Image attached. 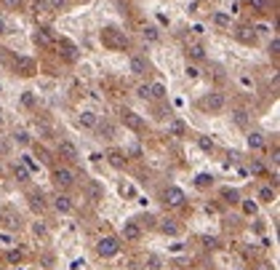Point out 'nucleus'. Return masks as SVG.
I'll use <instances>...</instances> for the list:
<instances>
[{
    "label": "nucleus",
    "instance_id": "f257e3e1",
    "mask_svg": "<svg viewBox=\"0 0 280 270\" xmlns=\"http://www.w3.org/2000/svg\"><path fill=\"white\" fill-rule=\"evenodd\" d=\"M118 252H120V238H115V236L99 238V243H96V254H99V257L110 260V257H118Z\"/></svg>",
    "mask_w": 280,
    "mask_h": 270
},
{
    "label": "nucleus",
    "instance_id": "f03ea898",
    "mask_svg": "<svg viewBox=\"0 0 280 270\" xmlns=\"http://www.w3.org/2000/svg\"><path fill=\"white\" fill-rule=\"evenodd\" d=\"M51 177H54V185L62 187V190H67V187L75 185V171L69 169V166H56Z\"/></svg>",
    "mask_w": 280,
    "mask_h": 270
},
{
    "label": "nucleus",
    "instance_id": "7ed1b4c3",
    "mask_svg": "<svg viewBox=\"0 0 280 270\" xmlns=\"http://www.w3.org/2000/svg\"><path fill=\"white\" fill-rule=\"evenodd\" d=\"M163 201L171 209H179L184 204V190H179V187H166V190H163Z\"/></svg>",
    "mask_w": 280,
    "mask_h": 270
},
{
    "label": "nucleus",
    "instance_id": "20e7f679",
    "mask_svg": "<svg viewBox=\"0 0 280 270\" xmlns=\"http://www.w3.org/2000/svg\"><path fill=\"white\" fill-rule=\"evenodd\" d=\"M206 110H214V112H219V110H224V104H227V99H224V94H219V91H211L208 97L200 102Z\"/></svg>",
    "mask_w": 280,
    "mask_h": 270
},
{
    "label": "nucleus",
    "instance_id": "39448f33",
    "mask_svg": "<svg viewBox=\"0 0 280 270\" xmlns=\"http://www.w3.org/2000/svg\"><path fill=\"white\" fill-rule=\"evenodd\" d=\"M56 152H59V158H67V161H78V158H80L78 147L69 142V139H59V145H56Z\"/></svg>",
    "mask_w": 280,
    "mask_h": 270
},
{
    "label": "nucleus",
    "instance_id": "423d86ee",
    "mask_svg": "<svg viewBox=\"0 0 280 270\" xmlns=\"http://www.w3.org/2000/svg\"><path fill=\"white\" fill-rule=\"evenodd\" d=\"M59 214H72V209H75V204H72V198L69 195H64V193H56L54 195V204H51Z\"/></svg>",
    "mask_w": 280,
    "mask_h": 270
},
{
    "label": "nucleus",
    "instance_id": "0eeeda50",
    "mask_svg": "<svg viewBox=\"0 0 280 270\" xmlns=\"http://www.w3.org/2000/svg\"><path fill=\"white\" fill-rule=\"evenodd\" d=\"M32 40L38 43V46H45V49H48V46H54V43H56L54 32H51L48 27H38V30H35V35H32Z\"/></svg>",
    "mask_w": 280,
    "mask_h": 270
},
{
    "label": "nucleus",
    "instance_id": "6e6552de",
    "mask_svg": "<svg viewBox=\"0 0 280 270\" xmlns=\"http://www.w3.org/2000/svg\"><path fill=\"white\" fill-rule=\"evenodd\" d=\"M120 236H123V241H128V243H134V241H139V238H142V228H139L136 222H125V225H123V233H120Z\"/></svg>",
    "mask_w": 280,
    "mask_h": 270
},
{
    "label": "nucleus",
    "instance_id": "1a4fd4ad",
    "mask_svg": "<svg viewBox=\"0 0 280 270\" xmlns=\"http://www.w3.org/2000/svg\"><path fill=\"white\" fill-rule=\"evenodd\" d=\"M123 121H125L128 128H134V131H142V128H144V121L139 118L136 112H131V110H123Z\"/></svg>",
    "mask_w": 280,
    "mask_h": 270
},
{
    "label": "nucleus",
    "instance_id": "9d476101",
    "mask_svg": "<svg viewBox=\"0 0 280 270\" xmlns=\"http://www.w3.org/2000/svg\"><path fill=\"white\" fill-rule=\"evenodd\" d=\"M96 131H99L104 139H115L118 128H115V123H112V121H99V123H96Z\"/></svg>",
    "mask_w": 280,
    "mask_h": 270
},
{
    "label": "nucleus",
    "instance_id": "9b49d317",
    "mask_svg": "<svg viewBox=\"0 0 280 270\" xmlns=\"http://www.w3.org/2000/svg\"><path fill=\"white\" fill-rule=\"evenodd\" d=\"M187 56L195 59V62H203L206 59V49H203L200 43H190V46H187Z\"/></svg>",
    "mask_w": 280,
    "mask_h": 270
},
{
    "label": "nucleus",
    "instance_id": "f8f14e48",
    "mask_svg": "<svg viewBox=\"0 0 280 270\" xmlns=\"http://www.w3.org/2000/svg\"><path fill=\"white\" fill-rule=\"evenodd\" d=\"M107 161H110L112 169H123V166H125V155H123L120 150H110V152H107Z\"/></svg>",
    "mask_w": 280,
    "mask_h": 270
},
{
    "label": "nucleus",
    "instance_id": "ddd939ff",
    "mask_svg": "<svg viewBox=\"0 0 280 270\" xmlns=\"http://www.w3.org/2000/svg\"><path fill=\"white\" fill-rule=\"evenodd\" d=\"M78 123H80V126H86V128H96L99 118H96V112H91V110H86V112H80V118H78Z\"/></svg>",
    "mask_w": 280,
    "mask_h": 270
},
{
    "label": "nucleus",
    "instance_id": "4468645a",
    "mask_svg": "<svg viewBox=\"0 0 280 270\" xmlns=\"http://www.w3.org/2000/svg\"><path fill=\"white\" fill-rule=\"evenodd\" d=\"M179 225H176V222H173V219H163L160 222V233H163V236H179Z\"/></svg>",
    "mask_w": 280,
    "mask_h": 270
},
{
    "label": "nucleus",
    "instance_id": "2eb2a0df",
    "mask_svg": "<svg viewBox=\"0 0 280 270\" xmlns=\"http://www.w3.org/2000/svg\"><path fill=\"white\" fill-rule=\"evenodd\" d=\"M248 147L251 150H264V137L259 131H251L248 134Z\"/></svg>",
    "mask_w": 280,
    "mask_h": 270
},
{
    "label": "nucleus",
    "instance_id": "dca6fc26",
    "mask_svg": "<svg viewBox=\"0 0 280 270\" xmlns=\"http://www.w3.org/2000/svg\"><path fill=\"white\" fill-rule=\"evenodd\" d=\"M30 174H32V171L24 166V163H14V177H16L19 182H27V179H30Z\"/></svg>",
    "mask_w": 280,
    "mask_h": 270
},
{
    "label": "nucleus",
    "instance_id": "f3484780",
    "mask_svg": "<svg viewBox=\"0 0 280 270\" xmlns=\"http://www.w3.org/2000/svg\"><path fill=\"white\" fill-rule=\"evenodd\" d=\"M131 73L134 75H144L147 73V62L142 59V56H134V59H131Z\"/></svg>",
    "mask_w": 280,
    "mask_h": 270
},
{
    "label": "nucleus",
    "instance_id": "a211bd4d",
    "mask_svg": "<svg viewBox=\"0 0 280 270\" xmlns=\"http://www.w3.org/2000/svg\"><path fill=\"white\" fill-rule=\"evenodd\" d=\"M235 35H238L243 43H253V40H256V32H253L251 27H240V30H235Z\"/></svg>",
    "mask_w": 280,
    "mask_h": 270
},
{
    "label": "nucleus",
    "instance_id": "6ab92c4d",
    "mask_svg": "<svg viewBox=\"0 0 280 270\" xmlns=\"http://www.w3.org/2000/svg\"><path fill=\"white\" fill-rule=\"evenodd\" d=\"M259 201L262 204H272L275 201V187H262V190H259Z\"/></svg>",
    "mask_w": 280,
    "mask_h": 270
},
{
    "label": "nucleus",
    "instance_id": "aec40b11",
    "mask_svg": "<svg viewBox=\"0 0 280 270\" xmlns=\"http://www.w3.org/2000/svg\"><path fill=\"white\" fill-rule=\"evenodd\" d=\"M30 206H32L35 211H43V209H45L43 195H40V193H30Z\"/></svg>",
    "mask_w": 280,
    "mask_h": 270
},
{
    "label": "nucleus",
    "instance_id": "412c9836",
    "mask_svg": "<svg viewBox=\"0 0 280 270\" xmlns=\"http://www.w3.org/2000/svg\"><path fill=\"white\" fill-rule=\"evenodd\" d=\"M256 211H259V204L256 201H243V214L246 217H256Z\"/></svg>",
    "mask_w": 280,
    "mask_h": 270
},
{
    "label": "nucleus",
    "instance_id": "4be33fe9",
    "mask_svg": "<svg viewBox=\"0 0 280 270\" xmlns=\"http://www.w3.org/2000/svg\"><path fill=\"white\" fill-rule=\"evenodd\" d=\"M136 97H139V99H152V86H149V83H142V86L136 88Z\"/></svg>",
    "mask_w": 280,
    "mask_h": 270
},
{
    "label": "nucleus",
    "instance_id": "5701e85b",
    "mask_svg": "<svg viewBox=\"0 0 280 270\" xmlns=\"http://www.w3.org/2000/svg\"><path fill=\"white\" fill-rule=\"evenodd\" d=\"M32 233H35L38 238H48V228H45V222H35V225H32Z\"/></svg>",
    "mask_w": 280,
    "mask_h": 270
},
{
    "label": "nucleus",
    "instance_id": "b1692460",
    "mask_svg": "<svg viewBox=\"0 0 280 270\" xmlns=\"http://www.w3.org/2000/svg\"><path fill=\"white\" fill-rule=\"evenodd\" d=\"M0 222H3L8 230H16L19 228V217H14V214H3V219H0Z\"/></svg>",
    "mask_w": 280,
    "mask_h": 270
},
{
    "label": "nucleus",
    "instance_id": "393cba45",
    "mask_svg": "<svg viewBox=\"0 0 280 270\" xmlns=\"http://www.w3.org/2000/svg\"><path fill=\"white\" fill-rule=\"evenodd\" d=\"M6 260H8L11 265H19V262H21V252H19V249H11V252L6 254Z\"/></svg>",
    "mask_w": 280,
    "mask_h": 270
},
{
    "label": "nucleus",
    "instance_id": "a878e982",
    "mask_svg": "<svg viewBox=\"0 0 280 270\" xmlns=\"http://www.w3.org/2000/svg\"><path fill=\"white\" fill-rule=\"evenodd\" d=\"M211 182H214L211 174H197V187H211Z\"/></svg>",
    "mask_w": 280,
    "mask_h": 270
},
{
    "label": "nucleus",
    "instance_id": "bb28decb",
    "mask_svg": "<svg viewBox=\"0 0 280 270\" xmlns=\"http://www.w3.org/2000/svg\"><path fill=\"white\" fill-rule=\"evenodd\" d=\"M21 6V0H0V8H6V11H16Z\"/></svg>",
    "mask_w": 280,
    "mask_h": 270
},
{
    "label": "nucleus",
    "instance_id": "cd10ccee",
    "mask_svg": "<svg viewBox=\"0 0 280 270\" xmlns=\"http://www.w3.org/2000/svg\"><path fill=\"white\" fill-rule=\"evenodd\" d=\"M197 145H200V150L211 152V150H214V139H211V137H200V139H197Z\"/></svg>",
    "mask_w": 280,
    "mask_h": 270
},
{
    "label": "nucleus",
    "instance_id": "c85d7f7f",
    "mask_svg": "<svg viewBox=\"0 0 280 270\" xmlns=\"http://www.w3.org/2000/svg\"><path fill=\"white\" fill-rule=\"evenodd\" d=\"M214 21H216V27H224V30L230 27V16H227V14H216Z\"/></svg>",
    "mask_w": 280,
    "mask_h": 270
},
{
    "label": "nucleus",
    "instance_id": "c756f323",
    "mask_svg": "<svg viewBox=\"0 0 280 270\" xmlns=\"http://www.w3.org/2000/svg\"><path fill=\"white\" fill-rule=\"evenodd\" d=\"M142 35H144L147 40H158V38H160V35H158V30H155V27H144V30H142Z\"/></svg>",
    "mask_w": 280,
    "mask_h": 270
},
{
    "label": "nucleus",
    "instance_id": "7c9ffc66",
    "mask_svg": "<svg viewBox=\"0 0 280 270\" xmlns=\"http://www.w3.org/2000/svg\"><path fill=\"white\" fill-rule=\"evenodd\" d=\"M248 3H251L256 11H267V8H270V0H248Z\"/></svg>",
    "mask_w": 280,
    "mask_h": 270
},
{
    "label": "nucleus",
    "instance_id": "2f4dec72",
    "mask_svg": "<svg viewBox=\"0 0 280 270\" xmlns=\"http://www.w3.org/2000/svg\"><path fill=\"white\" fill-rule=\"evenodd\" d=\"M14 139H16L19 145H30V134H27V131H16Z\"/></svg>",
    "mask_w": 280,
    "mask_h": 270
},
{
    "label": "nucleus",
    "instance_id": "473e14b6",
    "mask_svg": "<svg viewBox=\"0 0 280 270\" xmlns=\"http://www.w3.org/2000/svg\"><path fill=\"white\" fill-rule=\"evenodd\" d=\"M160 97H166V88L160 83H152V99H160Z\"/></svg>",
    "mask_w": 280,
    "mask_h": 270
},
{
    "label": "nucleus",
    "instance_id": "72a5a7b5",
    "mask_svg": "<svg viewBox=\"0 0 280 270\" xmlns=\"http://www.w3.org/2000/svg\"><path fill=\"white\" fill-rule=\"evenodd\" d=\"M45 3H48V8H51V11H59V8H64L67 0H45Z\"/></svg>",
    "mask_w": 280,
    "mask_h": 270
},
{
    "label": "nucleus",
    "instance_id": "f704fd0d",
    "mask_svg": "<svg viewBox=\"0 0 280 270\" xmlns=\"http://www.w3.org/2000/svg\"><path fill=\"white\" fill-rule=\"evenodd\" d=\"M224 198H227L230 204H240V201H238V193H235V190H230V187L224 190Z\"/></svg>",
    "mask_w": 280,
    "mask_h": 270
},
{
    "label": "nucleus",
    "instance_id": "c9c22d12",
    "mask_svg": "<svg viewBox=\"0 0 280 270\" xmlns=\"http://www.w3.org/2000/svg\"><path fill=\"white\" fill-rule=\"evenodd\" d=\"M16 64H19L21 70H24V75H30V70H32V62H30V59H19Z\"/></svg>",
    "mask_w": 280,
    "mask_h": 270
},
{
    "label": "nucleus",
    "instance_id": "e433bc0d",
    "mask_svg": "<svg viewBox=\"0 0 280 270\" xmlns=\"http://www.w3.org/2000/svg\"><path fill=\"white\" fill-rule=\"evenodd\" d=\"M21 102H24L27 107H32V104H35V97H32V91H24V97H21Z\"/></svg>",
    "mask_w": 280,
    "mask_h": 270
},
{
    "label": "nucleus",
    "instance_id": "4c0bfd02",
    "mask_svg": "<svg viewBox=\"0 0 280 270\" xmlns=\"http://www.w3.org/2000/svg\"><path fill=\"white\" fill-rule=\"evenodd\" d=\"M277 51H280V40H277V38H272V43H270V54H272V56H277Z\"/></svg>",
    "mask_w": 280,
    "mask_h": 270
},
{
    "label": "nucleus",
    "instance_id": "58836bf2",
    "mask_svg": "<svg viewBox=\"0 0 280 270\" xmlns=\"http://www.w3.org/2000/svg\"><path fill=\"white\" fill-rule=\"evenodd\" d=\"M38 131L43 134V139H48V137H51V128H48V126H43V123L38 126Z\"/></svg>",
    "mask_w": 280,
    "mask_h": 270
},
{
    "label": "nucleus",
    "instance_id": "ea45409f",
    "mask_svg": "<svg viewBox=\"0 0 280 270\" xmlns=\"http://www.w3.org/2000/svg\"><path fill=\"white\" fill-rule=\"evenodd\" d=\"M187 75H190V78H197V75H200V70H197V67H187Z\"/></svg>",
    "mask_w": 280,
    "mask_h": 270
},
{
    "label": "nucleus",
    "instance_id": "a19ab883",
    "mask_svg": "<svg viewBox=\"0 0 280 270\" xmlns=\"http://www.w3.org/2000/svg\"><path fill=\"white\" fill-rule=\"evenodd\" d=\"M235 121L243 126V123H246V112H243V110H238V112H235Z\"/></svg>",
    "mask_w": 280,
    "mask_h": 270
},
{
    "label": "nucleus",
    "instance_id": "79ce46f5",
    "mask_svg": "<svg viewBox=\"0 0 280 270\" xmlns=\"http://www.w3.org/2000/svg\"><path fill=\"white\" fill-rule=\"evenodd\" d=\"M171 131H173V134H184V126H182V123H173Z\"/></svg>",
    "mask_w": 280,
    "mask_h": 270
},
{
    "label": "nucleus",
    "instance_id": "37998d69",
    "mask_svg": "<svg viewBox=\"0 0 280 270\" xmlns=\"http://www.w3.org/2000/svg\"><path fill=\"white\" fill-rule=\"evenodd\" d=\"M3 32H6V19L0 16V35H3Z\"/></svg>",
    "mask_w": 280,
    "mask_h": 270
},
{
    "label": "nucleus",
    "instance_id": "c03bdc74",
    "mask_svg": "<svg viewBox=\"0 0 280 270\" xmlns=\"http://www.w3.org/2000/svg\"><path fill=\"white\" fill-rule=\"evenodd\" d=\"M0 152H8V145L3 142V139H0Z\"/></svg>",
    "mask_w": 280,
    "mask_h": 270
},
{
    "label": "nucleus",
    "instance_id": "a18cd8bd",
    "mask_svg": "<svg viewBox=\"0 0 280 270\" xmlns=\"http://www.w3.org/2000/svg\"><path fill=\"white\" fill-rule=\"evenodd\" d=\"M0 219H3V209H0Z\"/></svg>",
    "mask_w": 280,
    "mask_h": 270
},
{
    "label": "nucleus",
    "instance_id": "49530a36",
    "mask_svg": "<svg viewBox=\"0 0 280 270\" xmlns=\"http://www.w3.org/2000/svg\"><path fill=\"white\" fill-rule=\"evenodd\" d=\"M0 128H3V118H0Z\"/></svg>",
    "mask_w": 280,
    "mask_h": 270
}]
</instances>
